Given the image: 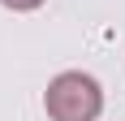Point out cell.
I'll use <instances>...</instances> for the list:
<instances>
[{
	"mask_svg": "<svg viewBox=\"0 0 125 121\" xmlns=\"http://www.w3.org/2000/svg\"><path fill=\"white\" fill-rule=\"evenodd\" d=\"M4 9H17V13H26V9H39L43 0H0Z\"/></svg>",
	"mask_w": 125,
	"mask_h": 121,
	"instance_id": "2",
	"label": "cell"
},
{
	"mask_svg": "<svg viewBox=\"0 0 125 121\" xmlns=\"http://www.w3.org/2000/svg\"><path fill=\"white\" fill-rule=\"evenodd\" d=\"M43 108H48L52 121H95L104 112V91L91 73L69 69L61 78H52L48 95H43Z\"/></svg>",
	"mask_w": 125,
	"mask_h": 121,
	"instance_id": "1",
	"label": "cell"
}]
</instances>
